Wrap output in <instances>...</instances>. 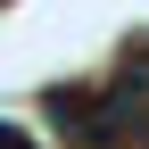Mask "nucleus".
<instances>
[{
	"label": "nucleus",
	"instance_id": "obj_1",
	"mask_svg": "<svg viewBox=\"0 0 149 149\" xmlns=\"http://www.w3.org/2000/svg\"><path fill=\"white\" fill-rule=\"evenodd\" d=\"M42 116L58 124L66 149H149V91L133 74H108V83H50Z\"/></svg>",
	"mask_w": 149,
	"mask_h": 149
},
{
	"label": "nucleus",
	"instance_id": "obj_2",
	"mask_svg": "<svg viewBox=\"0 0 149 149\" xmlns=\"http://www.w3.org/2000/svg\"><path fill=\"white\" fill-rule=\"evenodd\" d=\"M124 74H133V83L149 91V33H141V42H133V58H124Z\"/></svg>",
	"mask_w": 149,
	"mask_h": 149
},
{
	"label": "nucleus",
	"instance_id": "obj_3",
	"mask_svg": "<svg viewBox=\"0 0 149 149\" xmlns=\"http://www.w3.org/2000/svg\"><path fill=\"white\" fill-rule=\"evenodd\" d=\"M0 149H42V141H25L17 124H0Z\"/></svg>",
	"mask_w": 149,
	"mask_h": 149
}]
</instances>
